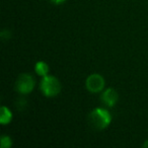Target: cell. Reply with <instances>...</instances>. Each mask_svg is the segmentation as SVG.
I'll return each mask as SVG.
<instances>
[{"label": "cell", "instance_id": "obj_1", "mask_svg": "<svg viewBox=\"0 0 148 148\" xmlns=\"http://www.w3.org/2000/svg\"><path fill=\"white\" fill-rule=\"evenodd\" d=\"M89 123L95 129L97 130H103L112 122V116L109 113V111L105 109H95L93 111L90 112L89 114Z\"/></svg>", "mask_w": 148, "mask_h": 148}, {"label": "cell", "instance_id": "obj_2", "mask_svg": "<svg viewBox=\"0 0 148 148\" xmlns=\"http://www.w3.org/2000/svg\"><path fill=\"white\" fill-rule=\"evenodd\" d=\"M40 88H41L44 95H46L48 97H52L60 93V91H61V83L55 76L46 75V76H44L42 78Z\"/></svg>", "mask_w": 148, "mask_h": 148}, {"label": "cell", "instance_id": "obj_3", "mask_svg": "<svg viewBox=\"0 0 148 148\" xmlns=\"http://www.w3.org/2000/svg\"><path fill=\"white\" fill-rule=\"evenodd\" d=\"M35 87V79L29 73H21L15 82V88L21 95H29Z\"/></svg>", "mask_w": 148, "mask_h": 148}, {"label": "cell", "instance_id": "obj_4", "mask_svg": "<svg viewBox=\"0 0 148 148\" xmlns=\"http://www.w3.org/2000/svg\"><path fill=\"white\" fill-rule=\"evenodd\" d=\"M105 78L99 73L90 74L85 80L86 89L91 93L101 92L105 88Z\"/></svg>", "mask_w": 148, "mask_h": 148}, {"label": "cell", "instance_id": "obj_5", "mask_svg": "<svg viewBox=\"0 0 148 148\" xmlns=\"http://www.w3.org/2000/svg\"><path fill=\"white\" fill-rule=\"evenodd\" d=\"M118 99H119V95L116 91V89L112 87L107 88L101 95V101L108 107H114L118 103Z\"/></svg>", "mask_w": 148, "mask_h": 148}, {"label": "cell", "instance_id": "obj_6", "mask_svg": "<svg viewBox=\"0 0 148 148\" xmlns=\"http://www.w3.org/2000/svg\"><path fill=\"white\" fill-rule=\"evenodd\" d=\"M12 120V113L11 111L6 108L5 106H3L1 108V116H0V123L2 125H7L9 124Z\"/></svg>", "mask_w": 148, "mask_h": 148}, {"label": "cell", "instance_id": "obj_7", "mask_svg": "<svg viewBox=\"0 0 148 148\" xmlns=\"http://www.w3.org/2000/svg\"><path fill=\"white\" fill-rule=\"evenodd\" d=\"M35 71L38 75L44 77L49 73V65L44 61H39L35 65Z\"/></svg>", "mask_w": 148, "mask_h": 148}, {"label": "cell", "instance_id": "obj_8", "mask_svg": "<svg viewBox=\"0 0 148 148\" xmlns=\"http://www.w3.org/2000/svg\"><path fill=\"white\" fill-rule=\"evenodd\" d=\"M0 143H1V148H10L12 145V141L11 138L7 135H3L0 139Z\"/></svg>", "mask_w": 148, "mask_h": 148}, {"label": "cell", "instance_id": "obj_9", "mask_svg": "<svg viewBox=\"0 0 148 148\" xmlns=\"http://www.w3.org/2000/svg\"><path fill=\"white\" fill-rule=\"evenodd\" d=\"M52 3H54V4H62V3H64L66 1V0H50Z\"/></svg>", "mask_w": 148, "mask_h": 148}, {"label": "cell", "instance_id": "obj_10", "mask_svg": "<svg viewBox=\"0 0 148 148\" xmlns=\"http://www.w3.org/2000/svg\"><path fill=\"white\" fill-rule=\"evenodd\" d=\"M142 147H144V148H148V140H146V141L144 142L143 145H142Z\"/></svg>", "mask_w": 148, "mask_h": 148}]
</instances>
